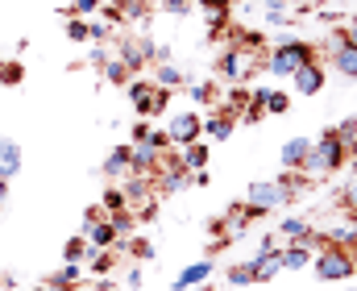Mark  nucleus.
<instances>
[{"label": "nucleus", "mask_w": 357, "mask_h": 291, "mask_svg": "<svg viewBox=\"0 0 357 291\" xmlns=\"http://www.w3.org/2000/svg\"><path fill=\"white\" fill-rule=\"evenodd\" d=\"M116 59H121L133 75H142V71H146V54L137 50V38H121V42H116Z\"/></svg>", "instance_id": "22"}, {"label": "nucleus", "mask_w": 357, "mask_h": 291, "mask_svg": "<svg viewBox=\"0 0 357 291\" xmlns=\"http://www.w3.org/2000/svg\"><path fill=\"white\" fill-rule=\"evenodd\" d=\"M129 158H133V146H116L108 158H104V179H125L129 175Z\"/></svg>", "instance_id": "21"}, {"label": "nucleus", "mask_w": 357, "mask_h": 291, "mask_svg": "<svg viewBox=\"0 0 357 291\" xmlns=\"http://www.w3.org/2000/svg\"><path fill=\"white\" fill-rule=\"evenodd\" d=\"M146 142H150L154 150H162V154L171 150V137H167V129H150V137H146Z\"/></svg>", "instance_id": "43"}, {"label": "nucleus", "mask_w": 357, "mask_h": 291, "mask_svg": "<svg viewBox=\"0 0 357 291\" xmlns=\"http://www.w3.org/2000/svg\"><path fill=\"white\" fill-rule=\"evenodd\" d=\"M333 133H337V142H341V146H354L357 117H345V121H337V125H333Z\"/></svg>", "instance_id": "36"}, {"label": "nucleus", "mask_w": 357, "mask_h": 291, "mask_svg": "<svg viewBox=\"0 0 357 291\" xmlns=\"http://www.w3.org/2000/svg\"><path fill=\"white\" fill-rule=\"evenodd\" d=\"M0 67H4V54H0Z\"/></svg>", "instance_id": "54"}, {"label": "nucleus", "mask_w": 357, "mask_h": 291, "mask_svg": "<svg viewBox=\"0 0 357 291\" xmlns=\"http://www.w3.org/2000/svg\"><path fill=\"white\" fill-rule=\"evenodd\" d=\"M208 154H212V150L204 146V137H199V142H187V146H178V167H183V171H204V167H208Z\"/></svg>", "instance_id": "20"}, {"label": "nucleus", "mask_w": 357, "mask_h": 291, "mask_svg": "<svg viewBox=\"0 0 357 291\" xmlns=\"http://www.w3.org/2000/svg\"><path fill=\"white\" fill-rule=\"evenodd\" d=\"M262 108H266L270 117H282V112L291 108V96L278 92V88H266V92H262Z\"/></svg>", "instance_id": "32"}, {"label": "nucleus", "mask_w": 357, "mask_h": 291, "mask_svg": "<svg viewBox=\"0 0 357 291\" xmlns=\"http://www.w3.org/2000/svg\"><path fill=\"white\" fill-rule=\"evenodd\" d=\"M274 233H278L282 241H307L316 229H312L303 216H287V221H278V229H274Z\"/></svg>", "instance_id": "24"}, {"label": "nucleus", "mask_w": 357, "mask_h": 291, "mask_svg": "<svg viewBox=\"0 0 357 291\" xmlns=\"http://www.w3.org/2000/svg\"><path fill=\"white\" fill-rule=\"evenodd\" d=\"M125 283H129L133 291L142 288V267H129V275H125Z\"/></svg>", "instance_id": "48"}, {"label": "nucleus", "mask_w": 357, "mask_h": 291, "mask_svg": "<svg viewBox=\"0 0 357 291\" xmlns=\"http://www.w3.org/2000/svg\"><path fill=\"white\" fill-rule=\"evenodd\" d=\"M63 33L84 46V42H88V21H84V17H67V21H63Z\"/></svg>", "instance_id": "35"}, {"label": "nucleus", "mask_w": 357, "mask_h": 291, "mask_svg": "<svg viewBox=\"0 0 357 291\" xmlns=\"http://www.w3.org/2000/svg\"><path fill=\"white\" fill-rule=\"evenodd\" d=\"M312 271H316V279H320V283H345V279H357L354 250L333 246V241L324 237V246H320V250H316V258H312Z\"/></svg>", "instance_id": "2"}, {"label": "nucleus", "mask_w": 357, "mask_h": 291, "mask_svg": "<svg viewBox=\"0 0 357 291\" xmlns=\"http://www.w3.org/2000/svg\"><path fill=\"white\" fill-rule=\"evenodd\" d=\"M262 17H266L270 29H295V13L287 8V0H262Z\"/></svg>", "instance_id": "19"}, {"label": "nucleus", "mask_w": 357, "mask_h": 291, "mask_svg": "<svg viewBox=\"0 0 357 291\" xmlns=\"http://www.w3.org/2000/svg\"><path fill=\"white\" fill-rule=\"evenodd\" d=\"M125 96L133 100V108H137V117H142V121L162 117V112L171 108V92L154 88V84H150V80H142V75H133V80L125 84Z\"/></svg>", "instance_id": "4"}, {"label": "nucleus", "mask_w": 357, "mask_h": 291, "mask_svg": "<svg viewBox=\"0 0 357 291\" xmlns=\"http://www.w3.org/2000/svg\"><path fill=\"white\" fill-rule=\"evenodd\" d=\"M250 50H241V46H225L220 50V59H216V71H220V80H229V84H241L245 75H250Z\"/></svg>", "instance_id": "7"}, {"label": "nucleus", "mask_w": 357, "mask_h": 291, "mask_svg": "<svg viewBox=\"0 0 357 291\" xmlns=\"http://www.w3.org/2000/svg\"><path fill=\"white\" fill-rule=\"evenodd\" d=\"M108 225L116 229V237H133V229H137V212H133V208H121V212H108Z\"/></svg>", "instance_id": "29"}, {"label": "nucleus", "mask_w": 357, "mask_h": 291, "mask_svg": "<svg viewBox=\"0 0 357 291\" xmlns=\"http://www.w3.org/2000/svg\"><path fill=\"white\" fill-rule=\"evenodd\" d=\"M108 38H112V25H108V21H88V42L104 46Z\"/></svg>", "instance_id": "39"}, {"label": "nucleus", "mask_w": 357, "mask_h": 291, "mask_svg": "<svg viewBox=\"0 0 357 291\" xmlns=\"http://www.w3.org/2000/svg\"><path fill=\"white\" fill-rule=\"evenodd\" d=\"M8 204V179H0V208Z\"/></svg>", "instance_id": "49"}, {"label": "nucleus", "mask_w": 357, "mask_h": 291, "mask_svg": "<svg viewBox=\"0 0 357 291\" xmlns=\"http://www.w3.org/2000/svg\"><path fill=\"white\" fill-rule=\"evenodd\" d=\"M187 88V96L195 100V104H220V88L212 84V80H204V84H183Z\"/></svg>", "instance_id": "30"}, {"label": "nucleus", "mask_w": 357, "mask_h": 291, "mask_svg": "<svg viewBox=\"0 0 357 291\" xmlns=\"http://www.w3.org/2000/svg\"><path fill=\"white\" fill-rule=\"evenodd\" d=\"M167 137H171V146L199 142V137H204V112H171V121H167Z\"/></svg>", "instance_id": "6"}, {"label": "nucleus", "mask_w": 357, "mask_h": 291, "mask_svg": "<svg viewBox=\"0 0 357 291\" xmlns=\"http://www.w3.org/2000/svg\"><path fill=\"white\" fill-rule=\"evenodd\" d=\"M100 208H104V216H108V212H121V208H129V204H125L121 188H104V200H100Z\"/></svg>", "instance_id": "37"}, {"label": "nucleus", "mask_w": 357, "mask_h": 291, "mask_svg": "<svg viewBox=\"0 0 357 291\" xmlns=\"http://www.w3.org/2000/svg\"><path fill=\"white\" fill-rule=\"evenodd\" d=\"M21 142L17 137H0V179H17L21 175Z\"/></svg>", "instance_id": "17"}, {"label": "nucleus", "mask_w": 357, "mask_h": 291, "mask_svg": "<svg viewBox=\"0 0 357 291\" xmlns=\"http://www.w3.org/2000/svg\"><path fill=\"white\" fill-rule=\"evenodd\" d=\"M116 8V21H150V0H112Z\"/></svg>", "instance_id": "25"}, {"label": "nucleus", "mask_w": 357, "mask_h": 291, "mask_svg": "<svg viewBox=\"0 0 357 291\" xmlns=\"http://www.w3.org/2000/svg\"><path fill=\"white\" fill-rule=\"evenodd\" d=\"M354 262H357V246H354Z\"/></svg>", "instance_id": "53"}, {"label": "nucleus", "mask_w": 357, "mask_h": 291, "mask_svg": "<svg viewBox=\"0 0 357 291\" xmlns=\"http://www.w3.org/2000/svg\"><path fill=\"white\" fill-rule=\"evenodd\" d=\"M79 283H84V262H63L54 275H46L50 291H79Z\"/></svg>", "instance_id": "16"}, {"label": "nucleus", "mask_w": 357, "mask_h": 291, "mask_svg": "<svg viewBox=\"0 0 357 291\" xmlns=\"http://www.w3.org/2000/svg\"><path fill=\"white\" fill-rule=\"evenodd\" d=\"M312 59H320L312 42H303V38H278L266 54V71L274 80H291V75H295L303 63H312Z\"/></svg>", "instance_id": "1"}, {"label": "nucleus", "mask_w": 357, "mask_h": 291, "mask_svg": "<svg viewBox=\"0 0 357 291\" xmlns=\"http://www.w3.org/2000/svg\"><path fill=\"white\" fill-rule=\"evenodd\" d=\"M337 200H341V208H345L349 216H357V179H349V184L337 192Z\"/></svg>", "instance_id": "38"}, {"label": "nucleus", "mask_w": 357, "mask_h": 291, "mask_svg": "<svg viewBox=\"0 0 357 291\" xmlns=\"http://www.w3.org/2000/svg\"><path fill=\"white\" fill-rule=\"evenodd\" d=\"M237 133V112H229V108H212V112H204V137L208 142H229Z\"/></svg>", "instance_id": "8"}, {"label": "nucleus", "mask_w": 357, "mask_h": 291, "mask_svg": "<svg viewBox=\"0 0 357 291\" xmlns=\"http://www.w3.org/2000/svg\"><path fill=\"white\" fill-rule=\"evenodd\" d=\"M187 80H191V75H187V71H183L178 63H158V67H154V80H150V84H154V88H162V92H178V88H183Z\"/></svg>", "instance_id": "18"}, {"label": "nucleus", "mask_w": 357, "mask_h": 291, "mask_svg": "<svg viewBox=\"0 0 357 291\" xmlns=\"http://www.w3.org/2000/svg\"><path fill=\"white\" fill-rule=\"evenodd\" d=\"M212 279V258H199L191 267L178 271V279H171V291H191V288H204Z\"/></svg>", "instance_id": "12"}, {"label": "nucleus", "mask_w": 357, "mask_h": 291, "mask_svg": "<svg viewBox=\"0 0 357 291\" xmlns=\"http://www.w3.org/2000/svg\"><path fill=\"white\" fill-rule=\"evenodd\" d=\"M233 4H245V0H233Z\"/></svg>", "instance_id": "55"}, {"label": "nucleus", "mask_w": 357, "mask_h": 291, "mask_svg": "<svg viewBox=\"0 0 357 291\" xmlns=\"http://www.w3.org/2000/svg\"><path fill=\"white\" fill-rule=\"evenodd\" d=\"M349 150H357V133H354V146H349Z\"/></svg>", "instance_id": "52"}, {"label": "nucleus", "mask_w": 357, "mask_h": 291, "mask_svg": "<svg viewBox=\"0 0 357 291\" xmlns=\"http://www.w3.org/2000/svg\"><path fill=\"white\" fill-rule=\"evenodd\" d=\"M162 8H167L171 17H187V13H191V0H162Z\"/></svg>", "instance_id": "45"}, {"label": "nucleus", "mask_w": 357, "mask_h": 291, "mask_svg": "<svg viewBox=\"0 0 357 291\" xmlns=\"http://www.w3.org/2000/svg\"><path fill=\"white\" fill-rule=\"evenodd\" d=\"M100 4H104V0H71L67 17H88V13H100Z\"/></svg>", "instance_id": "41"}, {"label": "nucleus", "mask_w": 357, "mask_h": 291, "mask_svg": "<svg viewBox=\"0 0 357 291\" xmlns=\"http://www.w3.org/2000/svg\"><path fill=\"white\" fill-rule=\"evenodd\" d=\"M245 204L258 208V212L266 216V212H274V208H287L291 200H287V192L278 188V179H254L250 192H245Z\"/></svg>", "instance_id": "5"}, {"label": "nucleus", "mask_w": 357, "mask_h": 291, "mask_svg": "<svg viewBox=\"0 0 357 291\" xmlns=\"http://www.w3.org/2000/svg\"><path fill=\"white\" fill-rule=\"evenodd\" d=\"M312 241H282V254H278V262H282V271H307L312 267Z\"/></svg>", "instance_id": "13"}, {"label": "nucleus", "mask_w": 357, "mask_h": 291, "mask_svg": "<svg viewBox=\"0 0 357 291\" xmlns=\"http://www.w3.org/2000/svg\"><path fill=\"white\" fill-rule=\"evenodd\" d=\"M328 63L337 67V75H345V80H357V46H333Z\"/></svg>", "instance_id": "23"}, {"label": "nucleus", "mask_w": 357, "mask_h": 291, "mask_svg": "<svg viewBox=\"0 0 357 291\" xmlns=\"http://www.w3.org/2000/svg\"><path fill=\"white\" fill-rule=\"evenodd\" d=\"M337 46H357V17L345 21V25H337Z\"/></svg>", "instance_id": "40"}, {"label": "nucleus", "mask_w": 357, "mask_h": 291, "mask_svg": "<svg viewBox=\"0 0 357 291\" xmlns=\"http://www.w3.org/2000/svg\"><path fill=\"white\" fill-rule=\"evenodd\" d=\"M229 288H254V267L250 262H233L229 267Z\"/></svg>", "instance_id": "34"}, {"label": "nucleus", "mask_w": 357, "mask_h": 291, "mask_svg": "<svg viewBox=\"0 0 357 291\" xmlns=\"http://www.w3.org/2000/svg\"><path fill=\"white\" fill-rule=\"evenodd\" d=\"M100 80H104V84H112V88H125V84L133 80V71H129L121 59H108V63L100 67Z\"/></svg>", "instance_id": "27"}, {"label": "nucleus", "mask_w": 357, "mask_h": 291, "mask_svg": "<svg viewBox=\"0 0 357 291\" xmlns=\"http://www.w3.org/2000/svg\"><path fill=\"white\" fill-rule=\"evenodd\" d=\"M121 195H125L129 208H142L146 200H158V195H154V184H150V175H125Z\"/></svg>", "instance_id": "14"}, {"label": "nucleus", "mask_w": 357, "mask_h": 291, "mask_svg": "<svg viewBox=\"0 0 357 291\" xmlns=\"http://www.w3.org/2000/svg\"><path fill=\"white\" fill-rule=\"evenodd\" d=\"M29 291H50V288H46V283H38V288H29Z\"/></svg>", "instance_id": "51"}, {"label": "nucleus", "mask_w": 357, "mask_h": 291, "mask_svg": "<svg viewBox=\"0 0 357 291\" xmlns=\"http://www.w3.org/2000/svg\"><path fill=\"white\" fill-rule=\"evenodd\" d=\"M162 163H167V154L162 150H154L150 142H133V158H129V175H158L162 171Z\"/></svg>", "instance_id": "9"}, {"label": "nucleus", "mask_w": 357, "mask_h": 291, "mask_svg": "<svg viewBox=\"0 0 357 291\" xmlns=\"http://www.w3.org/2000/svg\"><path fill=\"white\" fill-rule=\"evenodd\" d=\"M116 258H121V250H91L88 267L96 275H112V271H116Z\"/></svg>", "instance_id": "28"}, {"label": "nucleus", "mask_w": 357, "mask_h": 291, "mask_svg": "<svg viewBox=\"0 0 357 291\" xmlns=\"http://www.w3.org/2000/svg\"><path fill=\"white\" fill-rule=\"evenodd\" d=\"M324 80H328V75H324V63H320V59L303 63V67L291 75V84H295L299 96H320V92H324Z\"/></svg>", "instance_id": "10"}, {"label": "nucleus", "mask_w": 357, "mask_h": 291, "mask_svg": "<svg viewBox=\"0 0 357 291\" xmlns=\"http://www.w3.org/2000/svg\"><path fill=\"white\" fill-rule=\"evenodd\" d=\"M108 59H112V54H108L104 46H96V42H91V46H88V67H96V71H100V67H104Z\"/></svg>", "instance_id": "42"}, {"label": "nucleus", "mask_w": 357, "mask_h": 291, "mask_svg": "<svg viewBox=\"0 0 357 291\" xmlns=\"http://www.w3.org/2000/svg\"><path fill=\"white\" fill-rule=\"evenodd\" d=\"M191 188H212V171H191Z\"/></svg>", "instance_id": "46"}, {"label": "nucleus", "mask_w": 357, "mask_h": 291, "mask_svg": "<svg viewBox=\"0 0 357 291\" xmlns=\"http://www.w3.org/2000/svg\"><path fill=\"white\" fill-rule=\"evenodd\" d=\"M13 283H17V279H13V275H0V288H4V291L13 288Z\"/></svg>", "instance_id": "50"}, {"label": "nucleus", "mask_w": 357, "mask_h": 291, "mask_svg": "<svg viewBox=\"0 0 357 291\" xmlns=\"http://www.w3.org/2000/svg\"><path fill=\"white\" fill-rule=\"evenodd\" d=\"M345 163H349V146H341V142H337V133H333V129H324V133L312 142L307 175H337V171H345Z\"/></svg>", "instance_id": "3"}, {"label": "nucleus", "mask_w": 357, "mask_h": 291, "mask_svg": "<svg viewBox=\"0 0 357 291\" xmlns=\"http://www.w3.org/2000/svg\"><path fill=\"white\" fill-rule=\"evenodd\" d=\"M91 246L84 233H75V237H67V246H63V262H88Z\"/></svg>", "instance_id": "31"}, {"label": "nucleus", "mask_w": 357, "mask_h": 291, "mask_svg": "<svg viewBox=\"0 0 357 291\" xmlns=\"http://www.w3.org/2000/svg\"><path fill=\"white\" fill-rule=\"evenodd\" d=\"M146 137H150V121L137 117V121H133V142H146Z\"/></svg>", "instance_id": "47"}, {"label": "nucleus", "mask_w": 357, "mask_h": 291, "mask_svg": "<svg viewBox=\"0 0 357 291\" xmlns=\"http://www.w3.org/2000/svg\"><path fill=\"white\" fill-rule=\"evenodd\" d=\"M278 188H282L287 200L295 204L299 192H307V188H312V179H307V171H282V175H278Z\"/></svg>", "instance_id": "26"}, {"label": "nucleus", "mask_w": 357, "mask_h": 291, "mask_svg": "<svg viewBox=\"0 0 357 291\" xmlns=\"http://www.w3.org/2000/svg\"><path fill=\"white\" fill-rule=\"evenodd\" d=\"M84 237H88V246L91 250H116V229L108 225V216H100V221H88L84 225Z\"/></svg>", "instance_id": "15"}, {"label": "nucleus", "mask_w": 357, "mask_h": 291, "mask_svg": "<svg viewBox=\"0 0 357 291\" xmlns=\"http://www.w3.org/2000/svg\"><path fill=\"white\" fill-rule=\"evenodd\" d=\"M133 212H137V221H146V225H150V221H158V200H146V204H142V208H133Z\"/></svg>", "instance_id": "44"}, {"label": "nucleus", "mask_w": 357, "mask_h": 291, "mask_svg": "<svg viewBox=\"0 0 357 291\" xmlns=\"http://www.w3.org/2000/svg\"><path fill=\"white\" fill-rule=\"evenodd\" d=\"M307 154H312V137H291V142H282V150H278V163H282V171H307Z\"/></svg>", "instance_id": "11"}, {"label": "nucleus", "mask_w": 357, "mask_h": 291, "mask_svg": "<svg viewBox=\"0 0 357 291\" xmlns=\"http://www.w3.org/2000/svg\"><path fill=\"white\" fill-rule=\"evenodd\" d=\"M25 80V63L21 59H4V67H0V84L4 88H17Z\"/></svg>", "instance_id": "33"}]
</instances>
